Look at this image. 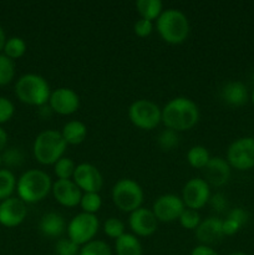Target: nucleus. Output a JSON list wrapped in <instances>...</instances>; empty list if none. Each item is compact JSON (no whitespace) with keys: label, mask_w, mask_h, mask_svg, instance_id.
Returning a JSON list of instances; mask_svg holds the SVG:
<instances>
[{"label":"nucleus","mask_w":254,"mask_h":255,"mask_svg":"<svg viewBox=\"0 0 254 255\" xmlns=\"http://www.w3.org/2000/svg\"><path fill=\"white\" fill-rule=\"evenodd\" d=\"M198 120V106L187 97H176L162 110V122L167 128L176 132L191 129Z\"/></svg>","instance_id":"nucleus-1"},{"label":"nucleus","mask_w":254,"mask_h":255,"mask_svg":"<svg viewBox=\"0 0 254 255\" xmlns=\"http://www.w3.org/2000/svg\"><path fill=\"white\" fill-rule=\"evenodd\" d=\"M17 194L25 203H36L46 198L52 188L49 174L40 169H29L17 181Z\"/></svg>","instance_id":"nucleus-2"},{"label":"nucleus","mask_w":254,"mask_h":255,"mask_svg":"<svg viewBox=\"0 0 254 255\" xmlns=\"http://www.w3.org/2000/svg\"><path fill=\"white\" fill-rule=\"evenodd\" d=\"M157 30L164 41L181 44L189 34V22L186 14L178 9H167L157 17Z\"/></svg>","instance_id":"nucleus-3"},{"label":"nucleus","mask_w":254,"mask_h":255,"mask_svg":"<svg viewBox=\"0 0 254 255\" xmlns=\"http://www.w3.org/2000/svg\"><path fill=\"white\" fill-rule=\"evenodd\" d=\"M67 143L61 132L46 129L37 134L34 141L32 151L37 162L42 164H55L64 154Z\"/></svg>","instance_id":"nucleus-4"},{"label":"nucleus","mask_w":254,"mask_h":255,"mask_svg":"<svg viewBox=\"0 0 254 255\" xmlns=\"http://www.w3.org/2000/svg\"><path fill=\"white\" fill-rule=\"evenodd\" d=\"M15 94L24 104L42 106L49 101L51 91L44 77L36 74H26L17 80Z\"/></svg>","instance_id":"nucleus-5"},{"label":"nucleus","mask_w":254,"mask_h":255,"mask_svg":"<svg viewBox=\"0 0 254 255\" xmlns=\"http://www.w3.org/2000/svg\"><path fill=\"white\" fill-rule=\"evenodd\" d=\"M112 201L115 206L124 212H133L141 208L143 191L136 181L122 178L112 188Z\"/></svg>","instance_id":"nucleus-6"},{"label":"nucleus","mask_w":254,"mask_h":255,"mask_svg":"<svg viewBox=\"0 0 254 255\" xmlns=\"http://www.w3.org/2000/svg\"><path fill=\"white\" fill-rule=\"evenodd\" d=\"M132 124L142 129H152L162 121V110L149 100H137L128 109Z\"/></svg>","instance_id":"nucleus-7"},{"label":"nucleus","mask_w":254,"mask_h":255,"mask_svg":"<svg viewBox=\"0 0 254 255\" xmlns=\"http://www.w3.org/2000/svg\"><path fill=\"white\" fill-rule=\"evenodd\" d=\"M99 231V219L95 214H77L70 221L67 226V236L77 246H85L91 242Z\"/></svg>","instance_id":"nucleus-8"},{"label":"nucleus","mask_w":254,"mask_h":255,"mask_svg":"<svg viewBox=\"0 0 254 255\" xmlns=\"http://www.w3.org/2000/svg\"><path fill=\"white\" fill-rule=\"evenodd\" d=\"M229 166L247 171L254 167V137H242L232 142L227 151Z\"/></svg>","instance_id":"nucleus-9"},{"label":"nucleus","mask_w":254,"mask_h":255,"mask_svg":"<svg viewBox=\"0 0 254 255\" xmlns=\"http://www.w3.org/2000/svg\"><path fill=\"white\" fill-rule=\"evenodd\" d=\"M211 199L209 184L202 178L189 179L182 191V201L189 209H201Z\"/></svg>","instance_id":"nucleus-10"},{"label":"nucleus","mask_w":254,"mask_h":255,"mask_svg":"<svg viewBox=\"0 0 254 255\" xmlns=\"http://www.w3.org/2000/svg\"><path fill=\"white\" fill-rule=\"evenodd\" d=\"M184 209L186 208L182 198L176 194H163L154 201L152 212L156 216L157 221L168 223L179 219Z\"/></svg>","instance_id":"nucleus-11"},{"label":"nucleus","mask_w":254,"mask_h":255,"mask_svg":"<svg viewBox=\"0 0 254 255\" xmlns=\"http://www.w3.org/2000/svg\"><path fill=\"white\" fill-rule=\"evenodd\" d=\"M74 182L81 191L86 193H99L104 184V178L97 167L90 163H81L76 166L74 172Z\"/></svg>","instance_id":"nucleus-12"},{"label":"nucleus","mask_w":254,"mask_h":255,"mask_svg":"<svg viewBox=\"0 0 254 255\" xmlns=\"http://www.w3.org/2000/svg\"><path fill=\"white\" fill-rule=\"evenodd\" d=\"M50 109L60 115H71L80 106V97L69 87H60L51 92L49 99Z\"/></svg>","instance_id":"nucleus-13"},{"label":"nucleus","mask_w":254,"mask_h":255,"mask_svg":"<svg viewBox=\"0 0 254 255\" xmlns=\"http://www.w3.org/2000/svg\"><path fill=\"white\" fill-rule=\"evenodd\" d=\"M26 214L27 209L25 202L20 198L10 197L0 203V224L4 227H17L24 222Z\"/></svg>","instance_id":"nucleus-14"},{"label":"nucleus","mask_w":254,"mask_h":255,"mask_svg":"<svg viewBox=\"0 0 254 255\" xmlns=\"http://www.w3.org/2000/svg\"><path fill=\"white\" fill-rule=\"evenodd\" d=\"M52 194L64 207H76L82 198L81 189L71 179H57L52 183Z\"/></svg>","instance_id":"nucleus-15"},{"label":"nucleus","mask_w":254,"mask_h":255,"mask_svg":"<svg viewBox=\"0 0 254 255\" xmlns=\"http://www.w3.org/2000/svg\"><path fill=\"white\" fill-rule=\"evenodd\" d=\"M158 221L153 212L147 208H138L129 216V227L139 237L152 236L157 231Z\"/></svg>","instance_id":"nucleus-16"},{"label":"nucleus","mask_w":254,"mask_h":255,"mask_svg":"<svg viewBox=\"0 0 254 255\" xmlns=\"http://www.w3.org/2000/svg\"><path fill=\"white\" fill-rule=\"evenodd\" d=\"M203 174L206 178L204 181L208 184L216 187L224 186L231 177V166L228 161L222 157H213L203 168Z\"/></svg>","instance_id":"nucleus-17"},{"label":"nucleus","mask_w":254,"mask_h":255,"mask_svg":"<svg viewBox=\"0 0 254 255\" xmlns=\"http://www.w3.org/2000/svg\"><path fill=\"white\" fill-rule=\"evenodd\" d=\"M223 236V221L216 217L201 222L196 228V237L202 246L208 247V244L217 243Z\"/></svg>","instance_id":"nucleus-18"},{"label":"nucleus","mask_w":254,"mask_h":255,"mask_svg":"<svg viewBox=\"0 0 254 255\" xmlns=\"http://www.w3.org/2000/svg\"><path fill=\"white\" fill-rule=\"evenodd\" d=\"M222 97L232 106H242L248 101V90L239 81L229 82L222 90Z\"/></svg>","instance_id":"nucleus-19"},{"label":"nucleus","mask_w":254,"mask_h":255,"mask_svg":"<svg viewBox=\"0 0 254 255\" xmlns=\"http://www.w3.org/2000/svg\"><path fill=\"white\" fill-rule=\"evenodd\" d=\"M40 231L46 237H59L65 231V221L62 216L50 212L42 216L40 221Z\"/></svg>","instance_id":"nucleus-20"},{"label":"nucleus","mask_w":254,"mask_h":255,"mask_svg":"<svg viewBox=\"0 0 254 255\" xmlns=\"http://www.w3.org/2000/svg\"><path fill=\"white\" fill-rule=\"evenodd\" d=\"M61 134L67 144H79L86 138L87 127L81 121H70L62 127Z\"/></svg>","instance_id":"nucleus-21"},{"label":"nucleus","mask_w":254,"mask_h":255,"mask_svg":"<svg viewBox=\"0 0 254 255\" xmlns=\"http://www.w3.org/2000/svg\"><path fill=\"white\" fill-rule=\"evenodd\" d=\"M115 248L117 255H142L141 243L133 234L125 233L116 239Z\"/></svg>","instance_id":"nucleus-22"},{"label":"nucleus","mask_w":254,"mask_h":255,"mask_svg":"<svg viewBox=\"0 0 254 255\" xmlns=\"http://www.w3.org/2000/svg\"><path fill=\"white\" fill-rule=\"evenodd\" d=\"M136 7L142 19L151 20V21L157 19L163 11L162 10L163 4L161 0H137Z\"/></svg>","instance_id":"nucleus-23"},{"label":"nucleus","mask_w":254,"mask_h":255,"mask_svg":"<svg viewBox=\"0 0 254 255\" xmlns=\"http://www.w3.org/2000/svg\"><path fill=\"white\" fill-rule=\"evenodd\" d=\"M209 159H211L209 152L203 146H193L187 153V161L194 168L203 169Z\"/></svg>","instance_id":"nucleus-24"},{"label":"nucleus","mask_w":254,"mask_h":255,"mask_svg":"<svg viewBox=\"0 0 254 255\" xmlns=\"http://www.w3.org/2000/svg\"><path fill=\"white\" fill-rule=\"evenodd\" d=\"M16 187V179L9 169H0V201L10 198Z\"/></svg>","instance_id":"nucleus-25"},{"label":"nucleus","mask_w":254,"mask_h":255,"mask_svg":"<svg viewBox=\"0 0 254 255\" xmlns=\"http://www.w3.org/2000/svg\"><path fill=\"white\" fill-rule=\"evenodd\" d=\"M26 51V44L24 40L19 36H12L6 40L4 46V52L10 59H17L21 57Z\"/></svg>","instance_id":"nucleus-26"},{"label":"nucleus","mask_w":254,"mask_h":255,"mask_svg":"<svg viewBox=\"0 0 254 255\" xmlns=\"http://www.w3.org/2000/svg\"><path fill=\"white\" fill-rule=\"evenodd\" d=\"M15 75V65L6 55H0V86L11 82Z\"/></svg>","instance_id":"nucleus-27"},{"label":"nucleus","mask_w":254,"mask_h":255,"mask_svg":"<svg viewBox=\"0 0 254 255\" xmlns=\"http://www.w3.org/2000/svg\"><path fill=\"white\" fill-rule=\"evenodd\" d=\"M79 255H112L111 248L102 241H91L80 249Z\"/></svg>","instance_id":"nucleus-28"},{"label":"nucleus","mask_w":254,"mask_h":255,"mask_svg":"<svg viewBox=\"0 0 254 255\" xmlns=\"http://www.w3.org/2000/svg\"><path fill=\"white\" fill-rule=\"evenodd\" d=\"M76 166L74 161L69 157H61L59 161L55 163V174L59 177V179H70L74 176V172Z\"/></svg>","instance_id":"nucleus-29"},{"label":"nucleus","mask_w":254,"mask_h":255,"mask_svg":"<svg viewBox=\"0 0 254 255\" xmlns=\"http://www.w3.org/2000/svg\"><path fill=\"white\" fill-rule=\"evenodd\" d=\"M80 206L85 213L95 214L101 208L102 199L99 193H85L80 202Z\"/></svg>","instance_id":"nucleus-30"},{"label":"nucleus","mask_w":254,"mask_h":255,"mask_svg":"<svg viewBox=\"0 0 254 255\" xmlns=\"http://www.w3.org/2000/svg\"><path fill=\"white\" fill-rule=\"evenodd\" d=\"M104 232L110 238L119 239L125 234V226L120 219L109 218L104 224Z\"/></svg>","instance_id":"nucleus-31"},{"label":"nucleus","mask_w":254,"mask_h":255,"mask_svg":"<svg viewBox=\"0 0 254 255\" xmlns=\"http://www.w3.org/2000/svg\"><path fill=\"white\" fill-rule=\"evenodd\" d=\"M179 223L184 229H196L201 223V217L198 212L193 209H184L179 217Z\"/></svg>","instance_id":"nucleus-32"},{"label":"nucleus","mask_w":254,"mask_h":255,"mask_svg":"<svg viewBox=\"0 0 254 255\" xmlns=\"http://www.w3.org/2000/svg\"><path fill=\"white\" fill-rule=\"evenodd\" d=\"M56 255H79L80 248L71 239H60L55 246Z\"/></svg>","instance_id":"nucleus-33"},{"label":"nucleus","mask_w":254,"mask_h":255,"mask_svg":"<svg viewBox=\"0 0 254 255\" xmlns=\"http://www.w3.org/2000/svg\"><path fill=\"white\" fill-rule=\"evenodd\" d=\"M158 144L163 149H172L178 144V136L173 129H166L158 137Z\"/></svg>","instance_id":"nucleus-34"},{"label":"nucleus","mask_w":254,"mask_h":255,"mask_svg":"<svg viewBox=\"0 0 254 255\" xmlns=\"http://www.w3.org/2000/svg\"><path fill=\"white\" fill-rule=\"evenodd\" d=\"M14 105L6 97H0V124L9 121L14 115Z\"/></svg>","instance_id":"nucleus-35"},{"label":"nucleus","mask_w":254,"mask_h":255,"mask_svg":"<svg viewBox=\"0 0 254 255\" xmlns=\"http://www.w3.org/2000/svg\"><path fill=\"white\" fill-rule=\"evenodd\" d=\"M134 32H136L138 36L144 37V36H148L149 34L152 32V29H153V25H152L151 20H147V19H139L134 22Z\"/></svg>","instance_id":"nucleus-36"},{"label":"nucleus","mask_w":254,"mask_h":255,"mask_svg":"<svg viewBox=\"0 0 254 255\" xmlns=\"http://www.w3.org/2000/svg\"><path fill=\"white\" fill-rule=\"evenodd\" d=\"M2 162H5L9 166H17V164L21 163L22 161V154L21 152L17 151L16 148H11L9 151H6L4 153V156L1 157Z\"/></svg>","instance_id":"nucleus-37"},{"label":"nucleus","mask_w":254,"mask_h":255,"mask_svg":"<svg viewBox=\"0 0 254 255\" xmlns=\"http://www.w3.org/2000/svg\"><path fill=\"white\" fill-rule=\"evenodd\" d=\"M228 218L232 219V221L237 222V223L242 227L247 221H248V214L246 213V211H244V209L236 208V209H233L231 213H229Z\"/></svg>","instance_id":"nucleus-38"},{"label":"nucleus","mask_w":254,"mask_h":255,"mask_svg":"<svg viewBox=\"0 0 254 255\" xmlns=\"http://www.w3.org/2000/svg\"><path fill=\"white\" fill-rule=\"evenodd\" d=\"M241 226H239L237 222L232 221V219L227 218L226 221H223V234L224 236H233L237 232L239 231Z\"/></svg>","instance_id":"nucleus-39"},{"label":"nucleus","mask_w":254,"mask_h":255,"mask_svg":"<svg viewBox=\"0 0 254 255\" xmlns=\"http://www.w3.org/2000/svg\"><path fill=\"white\" fill-rule=\"evenodd\" d=\"M209 201H211L212 206H213V208L216 209V211H223L227 206L226 198H224L222 194H214V196L212 197V199H209Z\"/></svg>","instance_id":"nucleus-40"},{"label":"nucleus","mask_w":254,"mask_h":255,"mask_svg":"<svg viewBox=\"0 0 254 255\" xmlns=\"http://www.w3.org/2000/svg\"><path fill=\"white\" fill-rule=\"evenodd\" d=\"M191 255H218V253L207 246H198L192 251Z\"/></svg>","instance_id":"nucleus-41"},{"label":"nucleus","mask_w":254,"mask_h":255,"mask_svg":"<svg viewBox=\"0 0 254 255\" xmlns=\"http://www.w3.org/2000/svg\"><path fill=\"white\" fill-rule=\"evenodd\" d=\"M6 143H7V134L6 132L0 127V151L5 148Z\"/></svg>","instance_id":"nucleus-42"},{"label":"nucleus","mask_w":254,"mask_h":255,"mask_svg":"<svg viewBox=\"0 0 254 255\" xmlns=\"http://www.w3.org/2000/svg\"><path fill=\"white\" fill-rule=\"evenodd\" d=\"M5 42H6V37H5V32H4V30H2V27L0 26V51H1V50H4Z\"/></svg>","instance_id":"nucleus-43"},{"label":"nucleus","mask_w":254,"mask_h":255,"mask_svg":"<svg viewBox=\"0 0 254 255\" xmlns=\"http://www.w3.org/2000/svg\"><path fill=\"white\" fill-rule=\"evenodd\" d=\"M252 102H253V105H254V90H253V92H252Z\"/></svg>","instance_id":"nucleus-44"},{"label":"nucleus","mask_w":254,"mask_h":255,"mask_svg":"<svg viewBox=\"0 0 254 255\" xmlns=\"http://www.w3.org/2000/svg\"><path fill=\"white\" fill-rule=\"evenodd\" d=\"M231 255H247V254H244V253H233V254H231Z\"/></svg>","instance_id":"nucleus-45"},{"label":"nucleus","mask_w":254,"mask_h":255,"mask_svg":"<svg viewBox=\"0 0 254 255\" xmlns=\"http://www.w3.org/2000/svg\"><path fill=\"white\" fill-rule=\"evenodd\" d=\"M1 163H2V159H1V156H0V166H1Z\"/></svg>","instance_id":"nucleus-46"},{"label":"nucleus","mask_w":254,"mask_h":255,"mask_svg":"<svg viewBox=\"0 0 254 255\" xmlns=\"http://www.w3.org/2000/svg\"><path fill=\"white\" fill-rule=\"evenodd\" d=\"M253 80H254V74H253Z\"/></svg>","instance_id":"nucleus-47"}]
</instances>
